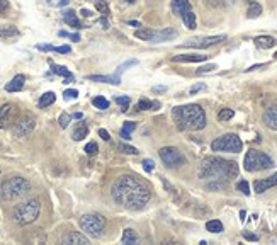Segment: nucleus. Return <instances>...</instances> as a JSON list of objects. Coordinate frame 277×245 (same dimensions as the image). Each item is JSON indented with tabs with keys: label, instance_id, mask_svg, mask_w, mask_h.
<instances>
[{
	"label": "nucleus",
	"instance_id": "1",
	"mask_svg": "<svg viewBox=\"0 0 277 245\" xmlns=\"http://www.w3.org/2000/svg\"><path fill=\"white\" fill-rule=\"evenodd\" d=\"M111 196L114 203L123 206L124 210L138 211L143 210L145 204L151 198L150 189L143 182L133 176H121L111 187Z\"/></svg>",
	"mask_w": 277,
	"mask_h": 245
},
{
	"label": "nucleus",
	"instance_id": "2",
	"mask_svg": "<svg viewBox=\"0 0 277 245\" xmlns=\"http://www.w3.org/2000/svg\"><path fill=\"white\" fill-rule=\"evenodd\" d=\"M172 118L181 131H199L206 126V112L199 104L177 106L172 109Z\"/></svg>",
	"mask_w": 277,
	"mask_h": 245
},
{
	"label": "nucleus",
	"instance_id": "3",
	"mask_svg": "<svg viewBox=\"0 0 277 245\" xmlns=\"http://www.w3.org/2000/svg\"><path fill=\"white\" fill-rule=\"evenodd\" d=\"M238 176V165L233 160L221 157H206L199 165L201 179H235Z\"/></svg>",
	"mask_w": 277,
	"mask_h": 245
},
{
	"label": "nucleus",
	"instance_id": "4",
	"mask_svg": "<svg viewBox=\"0 0 277 245\" xmlns=\"http://www.w3.org/2000/svg\"><path fill=\"white\" fill-rule=\"evenodd\" d=\"M31 189V184L24 177H10L2 186H0V199L4 201H14L23 198Z\"/></svg>",
	"mask_w": 277,
	"mask_h": 245
},
{
	"label": "nucleus",
	"instance_id": "5",
	"mask_svg": "<svg viewBox=\"0 0 277 245\" xmlns=\"http://www.w3.org/2000/svg\"><path fill=\"white\" fill-rule=\"evenodd\" d=\"M41 203L37 199H29L26 203L19 204L14 210V221L17 225H29V223L36 221V218L39 216Z\"/></svg>",
	"mask_w": 277,
	"mask_h": 245
},
{
	"label": "nucleus",
	"instance_id": "6",
	"mask_svg": "<svg viewBox=\"0 0 277 245\" xmlns=\"http://www.w3.org/2000/svg\"><path fill=\"white\" fill-rule=\"evenodd\" d=\"M243 167L247 172H257V171H267L274 167V160L267 154L259 150H248L243 160Z\"/></svg>",
	"mask_w": 277,
	"mask_h": 245
},
{
	"label": "nucleus",
	"instance_id": "7",
	"mask_svg": "<svg viewBox=\"0 0 277 245\" xmlns=\"http://www.w3.org/2000/svg\"><path fill=\"white\" fill-rule=\"evenodd\" d=\"M80 228L92 238H101L106 232V220L104 216L97 215V213H90V215H84L80 218Z\"/></svg>",
	"mask_w": 277,
	"mask_h": 245
},
{
	"label": "nucleus",
	"instance_id": "8",
	"mask_svg": "<svg viewBox=\"0 0 277 245\" xmlns=\"http://www.w3.org/2000/svg\"><path fill=\"white\" fill-rule=\"evenodd\" d=\"M243 148L242 140L238 138L236 135L233 133H226L216 138L213 143H211V150L214 152H230V154H240Z\"/></svg>",
	"mask_w": 277,
	"mask_h": 245
},
{
	"label": "nucleus",
	"instance_id": "9",
	"mask_svg": "<svg viewBox=\"0 0 277 245\" xmlns=\"http://www.w3.org/2000/svg\"><path fill=\"white\" fill-rule=\"evenodd\" d=\"M160 159L167 167H181L186 163V157L173 146H164L160 150Z\"/></svg>",
	"mask_w": 277,
	"mask_h": 245
},
{
	"label": "nucleus",
	"instance_id": "10",
	"mask_svg": "<svg viewBox=\"0 0 277 245\" xmlns=\"http://www.w3.org/2000/svg\"><path fill=\"white\" fill-rule=\"evenodd\" d=\"M226 36L220 34V36H206V37H194V40L186 41L184 45H181L182 48H199V50H204V48L220 45L221 41H225Z\"/></svg>",
	"mask_w": 277,
	"mask_h": 245
},
{
	"label": "nucleus",
	"instance_id": "11",
	"mask_svg": "<svg viewBox=\"0 0 277 245\" xmlns=\"http://www.w3.org/2000/svg\"><path fill=\"white\" fill-rule=\"evenodd\" d=\"M34 126H36L34 116H31V114H26V116L15 119V123H14V135L15 136H26V135L32 133Z\"/></svg>",
	"mask_w": 277,
	"mask_h": 245
},
{
	"label": "nucleus",
	"instance_id": "12",
	"mask_svg": "<svg viewBox=\"0 0 277 245\" xmlns=\"http://www.w3.org/2000/svg\"><path fill=\"white\" fill-rule=\"evenodd\" d=\"M17 114H19L17 106H14V104H4L0 107V129L7 128L10 123H15Z\"/></svg>",
	"mask_w": 277,
	"mask_h": 245
},
{
	"label": "nucleus",
	"instance_id": "13",
	"mask_svg": "<svg viewBox=\"0 0 277 245\" xmlns=\"http://www.w3.org/2000/svg\"><path fill=\"white\" fill-rule=\"evenodd\" d=\"M275 186H277V172L267 179H259V181H255L253 191L257 194H262V193H265V191H269L270 187H275Z\"/></svg>",
	"mask_w": 277,
	"mask_h": 245
},
{
	"label": "nucleus",
	"instance_id": "14",
	"mask_svg": "<svg viewBox=\"0 0 277 245\" xmlns=\"http://www.w3.org/2000/svg\"><path fill=\"white\" fill-rule=\"evenodd\" d=\"M173 37H177V31L173 27H164V29L153 32V37H151L150 43H165L173 40Z\"/></svg>",
	"mask_w": 277,
	"mask_h": 245
},
{
	"label": "nucleus",
	"instance_id": "15",
	"mask_svg": "<svg viewBox=\"0 0 277 245\" xmlns=\"http://www.w3.org/2000/svg\"><path fill=\"white\" fill-rule=\"evenodd\" d=\"M208 60V54H197V53H187V54H177L172 58L175 63H201Z\"/></svg>",
	"mask_w": 277,
	"mask_h": 245
},
{
	"label": "nucleus",
	"instance_id": "16",
	"mask_svg": "<svg viewBox=\"0 0 277 245\" xmlns=\"http://www.w3.org/2000/svg\"><path fill=\"white\" fill-rule=\"evenodd\" d=\"M19 36H21V32L15 26H0V40L12 43L14 40H17Z\"/></svg>",
	"mask_w": 277,
	"mask_h": 245
},
{
	"label": "nucleus",
	"instance_id": "17",
	"mask_svg": "<svg viewBox=\"0 0 277 245\" xmlns=\"http://www.w3.org/2000/svg\"><path fill=\"white\" fill-rule=\"evenodd\" d=\"M262 119H264L265 126L270 128V129H275V131H277V106H272V107L265 109Z\"/></svg>",
	"mask_w": 277,
	"mask_h": 245
},
{
	"label": "nucleus",
	"instance_id": "18",
	"mask_svg": "<svg viewBox=\"0 0 277 245\" xmlns=\"http://www.w3.org/2000/svg\"><path fill=\"white\" fill-rule=\"evenodd\" d=\"M62 242H63V243H67V245H77V243H80V245H87V243H89V238L84 237L82 233L70 232V233H67V235L63 237V240H62Z\"/></svg>",
	"mask_w": 277,
	"mask_h": 245
},
{
	"label": "nucleus",
	"instance_id": "19",
	"mask_svg": "<svg viewBox=\"0 0 277 245\" xmlns=\"http://www.w3.org/2000/svg\"><path fill=\"white\" fill-rule=\"evenodd\" d=\"M87 79L92 80V82H102V84H112V85L121 84V77L116 73H112V75H89Z\"/></svg>",
	"mask_w": 277,
	"mask_h": 245
},
{
	"label": "nucleus",
	"instance_id": "20",
	"mask_svg": "<svg viewBox=\"0 0 277 245\" xmlns=\"http://www.w3.org/2000/svg\"><path fill=\"white\" fill-rule=\"evenodd\" d=\"M187 10H192L191 2H189V0H172V12L175 15L181 17V15L184 12H187Z\"/></svg>",
	"mask_w": 277,
	"mask_h": 245
},
{
	"label": "nucleus",
	"instance_id": "21",
	"mask_svg": "<svg viewBox=\"0 0 277 245\" xmlns=\"http://www.w3.org/2000/svg\"><path fill=\"white\" fill-rule=\"evenodd\" d=\"M53 68V73L55 75H60V77H63V84H72L73 82V75L70 72L68 68L62 67V65H51Z\"/></svg>",
	"mask_w": 277,
	"mask_h": 245
},
{
	"label": "nucleus",
	"instance_id": "22",
	"mask_svg": "<svg viewBox=\"0 0 277 245\" xmlns=\"http://www.w3.org/2000/svg\"><path fill=\"white\" fill-rule=\"evenodd\" d=\"M24 75H15V77L9 82L7 85H5V90L7 92H19V90H23V87H24Z\"/></svg>",
	"mask_w": 277,
	"mask_h": 245
},
{
	"label": "nucleus",
	"instance_id": "23",
	"mask_svg": "<svg viewBox=\"0 0 277 245\" xmlns=\"http://www.w3.org/2000/svg\"><path fill=\"white\" fill-rule=\"evenodd\" d=\"M253 43H255V46L260 48V50H269V48H272L277 41L272 36H259V37H255Z\"/></svg>",
	"mask_w": 277,
	"mask_h": 245
},
{
	"label": "nucleus",
	"instance_id": "24",
	"mask_svg": "<svg viewBox=\"0 0 277 245\" xmlns=\"http://www.w3.org/2000/svg\"><path fill=\"white\" fill-rule=\"evenodd\" d=\"M87 135H89V124H87L85 121H80L77 126H75L72 136H73L75 141H80V140H84Z\"/></svg>",
	"mask_w": 277,
	"mask_h": 245
},
{
	"label": "nucleus",
	"instance_id": "25",
	"mask_svg": "<svg viewBox=\"0 0 277 245\" xmlns=\"http://www.w3.org/2000/svg\"><path fill=\"white\" fill-rule=\"evenodd\" d=\"M63 23L68 24L70 27H82V24H80V21L77 17V14L73 12V10H65L63 12Z\"/></svg>",
	"mask_w": 277,
	"mask_h": 245
},
{
	"label": "nucleus",
	"instance_id": "26",
	"mask_svg": "<svg viewBox=\"0 0 277 245\" xmlns=\"http://www.w3.org/2000/svg\"><path fill=\"white\" fill-rule=\"evenodd\" d=\"M181 19H182V23L186 24L187 29H195L197 27V23H195V14L192 12V10H187V12H184L181 15Z\"/></svg>",
	"mask_w": 277,
	"mask_h": 245
},
{
	"label": "nucleus",
	"instance_id": "27",
	"mask_svg": "<svg viewBox=\"0 0 277 245\" xmlns=\"http://www.w3.org/2000/svg\"><path fill=\"white\" fill-rule=\"evenodd\" d=\"M124 245H134V243H138V235H136V232L131 230V228H128V230H124L123 233V240H121Z\"/></svg>",
	"mask_w": 277,
	"mask_h": 245
},
{
	"label": "nucleus",
	"instance_id": "28",
	"mask_svg": "<svg viewBox=\"0 0 277 245\" xmlns=\"http://www.w3.org/2000/svg\"><path fill=\"white\" fill-rule=\"evenodd\" d=\"M153 32H155V29H148V27H140V29L134 32V36H136L138 40L151 41V37H153Z\"/></svg>",
	"mask_w": 277,
	"mask_h": 245
},
{
	"label": "nucleus",
	"instance_id": "29",
	"mask_svg": "<svg viewBox=\"0 0 277 245\" xmlns=\"http://www.w3.org/2000/svg\"><path fill=\"white\" fill-rule=\"evenodd\" d=\"M55 101H56L55 92H46V94H43V96H41V99H39V107H41V109H45V107H48V106H51Z\"/></svg>",
	"mask_w": 277,
	"mask_h": 245
},
{
	"label": "nucleus",
	"instance_id": "30",
	"mask_svg": "<svg viewBox=\"0 0 277 245\" xmlns=\"http://www.w3.org/2000/svg\"><path fill=\"white\" fill-rule=\"evenodd\" d=\"M262 14V5L257 4V2H250V7L247 10V17L248 19H255Z\"/></svg>",
	"mask_w": 277,
	"mask_h": 245
},
{
	"label": "nucleus",
	"instance_id": "31",
	"mask_svg": "<svg viewBox=\"0 0 277 245\" xmlns=\"http://www.w3.org/2000/svg\"><path fill=\"white\" fill-rule=\"evenodd\" d=\"M206 230L211 233H221L223 232V223L220 220H209L206 223Z\"/></svg>",
	"mask_w": 277,
	"mask_h": 245
},
{
	"label": "nucleus",
	"instance_id": "32",
	"mask_svg": "<svg viewBox=\"0 0 277 245\" xmlns=\"http://www.w3.org/2000/svg\"><path fill=\"white\" fill-rule=\"evenodd\" d=\"M134 65H138V60H128V62H124L123 65H119L117 70H116V72H114V73L121 77V75H123L124 72H126V70H128L129 67H134Z\"/></svg>",
	"mask_w": 277,
	"mask_h": 245
},
{
	"label": "nucleus",
	"instance_id": "33",
	"mask_svg": "<svg viewBox=\"0 0 277 245\" xmlns=\"http://www.w3.org/2000/svg\"><path fill=\"white\" fill-rule=\"evenodd\" d=\"M92 2H94L95 9L99 10L101 14H104V17H107V15H109V5H107L104 0H92Z\"/></svg>",
	"mask_w": 277,
	"mask_h": 245
},
{
	"label": "nucleus",
	"instance_id": "34",
	"mask_svg": "<svg viewBox=\"0 0 277 245\" xmlns=\"http://www.w3.org/2000/svg\"><path fill=\"white\" fill-rule=\"evenodd\" d=\"M233 116H235V111H233V109L225 107V109H221V111H220L218 119H220V121H230Z\"/></svg>",
	"mask_w": 277,
	"mask_h": 245
},
{
	"label": "nucleus",
	"instance_id": "35",
	"mask_svg": "<svg viewBox=\"0 0 277 245\" xmlns=\"http://www.w3.org/2000/svg\"><path fill=\"white\" fill-rule=\"evenodd\" d=\"M116 102L123 107V112H126L129 102H131V97L129 96H116Z\"/></svg>",
	"mask_w": 277,
	"mask_h": 245
},
{
	"label": "nucleus",
	"instance_id": "36",
	"mask_svg": "<svg viewBox=\"0 0 277 245\" xmlns=\"http://www.w3.org/2000/svg\"><path fill=\"white\" fill-rule=\"evenodd\" d=\"M117 148L123 152V154H129V155H138V148H134L131 145H124V143H117Z\"/></svg>",
	"mask_w": 277,
	"mask_h": 245
},
{
	"label": "nucleus",
	"instance_id": "37",
	"mask_svg": "<svg viewBox=\"0 0 277 245\" xmlns=\"http://www.w3.org/2000/svg\"><path fill=\"white\" fill-rule=\"evenodd\" d=\"M92 104H94L97 109H102V111H104V109L109 107V101L104 99V97H95V99L92 101Z\"/></svg>",
	"mask_w": 277,
	"mask_h": 245
},
{
	"label": "nucleus",
	"instance_id": "38",
	"mask_svg": "<svg viewBox=\"0 0 277 245\" xmlns=\"http://www.w3.org/2000/svg\"><path fill=\"white\" fill-rule=\"evenodd\" d=\"M216 65L214 63H211V65H204V67H201V68H197L195 70V73L197 75H204V73H213V72H216Z\"/></svg>",
	"mask_w": 277,
	"mask_h": 245
},
{
	"label": "nucleus",
	"instance_id": "39",
	"mask_svg": "<svg viewBox=\"0 0 277 245\" xmlns=\"http://www.w3.org/2000/svg\"><path fill=\"white\" fill-rule=\"evenodd\" d=\"M97 152H99V146H97L95 141H90V143L85 145V154L87 155L94 157V155H97Z\"/></svg>",
	"mask_w": 277,
	"mask_h": 245
},
{
	"label": "nucleus",
	"instance_id": "40",
	"mask_svg": "<svg viewBox=\"0 0 277 245\" xmlns=\"http://www.w3.org/2000/svg\"><path fill=\"white\" fill-rule=\"evenodd\" d=\"M151 104H153V102H151V101H148V99H141L134 109H136V111H146V109H151Z\"/></svg>",
	"mask_w": 277,
	"mask_h": 245
},
{
	"label": "nucleus",
	"instance_id": "41",
	"mask_svg": "<svg viewBox=\"0 0 277 245\" xmlns=\"http://www.w3.org/2000/svg\"><path fill=\"white\" fill-rule=\"evenodd\" d=\"M134 129H136V123H134V121H126V123L123 124V129H121V131L131 135V133L134 131Z\"/></svg>",
	"mask_w": 277,
	"mask_h": 245
},
{
	"label": "nucleus",
	"instance_id": "42",
	"mask_svg": "<svg viewBox=\"0 0 277 245\" xmlns=\"http://www.w3.org/2000/svg\"><path fill=\"white\" fill-rule=\"evenodd\" d=\"M236 189L240 191V193H243L245 196H248L250 194V186H248V182L247 181H240L236 184Z\"/></svg>",
	"mask_w": 277,
	"mask_h": 245
},
{
	"label": "nucleus",
	"instance_id": "43",
	"mask_svg": "<svg viewBox=\"0 0 277 245\" xmlns=\"http://www.w3.org/2000/svg\"><path fill=\"white\" fill-rule=\"evenodd\" d=\"M63 97L67 101H70V99H77L78 97V92L77 90H73V89H68V90H65L63 92Z\"/></svg>",
	"mask_w": 277,
	"mask_h": 245
},
{
	"label": "nucleus",
	"instance_id": "44",
	"mask_svg": "<svg viewBox=\"0 0 277 245\" xmlns=\"http://www.w3.org/2000/svg\"><path fill=\"white\" fill-rule=\"evenodd\" d=\"M70 119H72V116H70V114H62V116H60V126L62 128H67L68 124H70Z\"/></svg>",
	"mask_w": 277,
	"mask_h": 245
},
{
	"label": "nucleus",
	"instance_id": "45",
	"mask_svg": "<svg viewBox=\"0 0 277 245\" xmlns=\"http://www.w3.org/2000/svg\"><path fill=\"white\" fill-rule=\"evenodd\" d=\"M143 168L146 172H151L155 168V163H153V160H150V159H146V160H143Z\"/></svg>",
	"mask_w": 277,
	"mask_h": 245
},
{
	"label": "nucleus",
	"instance_id": "46",
	"mask_svg": "<svg viewBox=\"0 0 277 245\" xmlns=\"http://www.w3.org/2000/svg\"><path fill=\"white\" fill-rule=\"evenodd\" d=\"M62 37H70V40H73V41H80V36L78 34H70V32H65V31H60L58 32Z\"/></svg>",
	"mask_w": 277,
	"mask_h": 245
},
{
	"label": "nucleus",
	"instance_id": "47",
	"mask_svg": "<svg viewBox=\"0 0 277 245\" xmlns=\"http://www.w3.org/2000/svg\"><path fill=\"white\" fill-rule=\"evenodd\" d=\"M204 89H206V85H204V84H195V85H192V87H191V90H189V92H191V96H194L195 92L204 90Z\"/></svg>",
	"mask_w": 277,
	"mask_h": 245
},
{
	"label": "nucleus",
	"instance_id": "48",
	"mask_svg": "<svg viewBox=\"0 0 277 245\" xmlns=\"http://www.w3.org/2000/svg\"><path fill=\"white\" fill-rule=\"evenodd\" d=\"M243 238H245V240H250V242H257L259 240L257 235H253V233H248V232H243Z\"/></svg>",
	"mask_w": 277,
	"mask_h": 245
},
{
	"label": "nucleus",
	"instance_id": "49",
	"mask_svg": "<svg viewBox=\"0 0 277 245\" xmlns=\"http://www.w3.org/2000/svg\"><path fill=\"white\" fill-rule=\"evenodd\" d=\"M55 51L56 53H70V51H72V48L67 46V45H65V46H55Z\"/></svg>",
	"mask_w": 277,
	"mask_h": 245
},
{
	"label": "nucleus",
	"instance_id": "50",
	"mask_svg": "<svg viewBox=\"0 0 277 245\" xmlns=\"http://www.w3.org/2000/svg\"><path fill=\"white\" fill-rule=\"evenodd\" d=\"M37 50H39V51H55V46H51V45H39V46H37Z\"/></svg>",
	"mask_w": 277,
	"mask_h": 245
},
{
	"label": "nucleus",
	"instance_id": "51",
	"mask_svg": "<svg viewBox=\"0 0 277 245\" xmlns=\"http://www.w3.org/2000/svg\"><path fill=\"white\" fill-rule=\"evenodd\" d=\"M99 136H101L102 140H106V141L111 140V136H109V133L106 131V129H99Z\"/></svg>",
	"mask_w": 277,
	"mask_h": 245
},
{
	"label": "nucleus",
	"instance_id": "52",
	"mask_svg": "<svg viewBox=\"0 0 277 245\" xmlns=\"http://www.w3.org/2000/svg\"><path fill=\"white\" fill-rule=\"evenodd\" d=\"M9 7V0H0V12H4Z\"/></svg>",
	"mask_w": 277,
	"mask_h": 245
},
{
	"label": "nucleus",
	"instance_id": "53",
	"mask_svg": "<svg viewBox=\"0 0 277 245\" xmlns=\"http://www.w3.org/2000/svg\"><path fill=\"white\" fill-rule=\"evenodd\" d=\"M167 87H153V92L155 94H160V92H165Z\"/></svg>",
	"mask_w": 277,
	"mask_h": 245
},
{
	"label": "nucleus",
	"instance_id": "54",
	"mask_svg": "<svg viewBox=\"0 0 277 245\" xmlns=\"http://www.w3.org/2000/svg\"><path fill=\"white\" fill-rule=\"evenodd\" d=\"M264 67V63L262 65H253V67H250V68H247L245 72H252V70H257V68H262Z\"/></svg>",
	"mask_w": 277,
	"mask_h": 245
},
{
	"label": "nucleus",
	"instance_id": "55",
	"mask_svg": "<svg viewBox=\"0 0 277 245\" xmlns=\"http://www.w3.org/2000/svg\"><path fill=\"white\" fill-rule=\"evenodd\" d=\"M128 24H129V26H134V27H141V24L138 23V21H129Z\"/></svg>",
	"mask_w": 277,
	"mask_h": 245
},
{
	"label": "nucleus",
	"instance_id": "56",
	"mask_svg": "<svg viewBox=\"0 0 277 245\" xmlns=\"http://www.w3.org/2000/svg\"><path fill=\"white\" fill-rule=\"evenodd\" d=\"M65 5H68V0H60L58 2V7H65Z\"/></svg>",
	"mask_w": 277,
	"mask_h": 245
},
{
	"label": "nucleus",
	"instance_id": "57",
	"mask_svg": "<svg viewBox=\"0 0 277 245\" xmlns=\"http://www.w3.org/2000/svg\"><path fill=\"white\" fill-rule=\"evenodd\" d=\"M121 136H123L124 140H131V135H129V133H124V131H121Z\"/></svg>",
	"mask_w": 277,
	"mask_h": 245
},
{
	"label": "nucleus",
	"instance_id": "58",
	"mask_svg": "<svg viewBox=\"0 0 277 245\" xmlns=\"http://www.w3.org/2000/svg\"><path fill=\"white\" fill-rule=\"evenodd\" d=\"M72 118H73V119H82V114H80V112H75V114H72Z\"/></svg>",
	"mask_w": 277,
	"mask_h": 245
},
{
	"label": "nucleus",
	"instance_id": "59",
	"mask_svg": "<svg viewBox=\"0 0 277 245\" xmlns=\"http://www.w3.org/2000/svg\"><path fill=\"white\" fill-rule=\"evenodd\" d=\"M101 24H102V26H104V29H107V21H106L104 17H102V19H101Z\"/></svg>",
	"mask_w": 277,
	"mask_h": 245
},
{
	"label": "nucleus",
	"instance_id": "60",
	"mask_svg": "<svg viewBox=\"0 0 277 245\" xmlns=\"http://www.w3.org/2000/svg\"><path fill=\"white\" fill-rule=\"evenodd\" d=\"M82 15H84V17H89V15H90V12H89V10H82Z\"/></svg>",
	"mask_w": 277,
	"mask_h": 245
},
{
	"label": "nucleus",
	"instance_id": "61",
	"mask_svg": "<svg viewBox=\"0 0 277 245\" xmlns=\"http://www.w3.org/2000/svg\"><path fill=\"white\" fill-rule=\"evenodd\" d=\"M240 220H245V216H247V213H245V211H240Z\"/></svg>",
	"mask_w": 277,
	"mask_h": 245
},
{
	"label": "nucleus",
	"instance_id": "62",
	"mask_svg": "<svg viewBox=\"0 0 277 245\" xmlns=\"http://www.w3.org/2000/svg\"><path fill=\"white\" fill-rule=\"evenodd\" d=\"M124 2H128V4H134L136 0H124Z\"/></svg>",
	"mask_w": 277,
	"mask_h": 245
},
{
	"label": "nucleus",
	"instance_id": "63",
	"mask_svg": "<svg viewBox=\"0 0 277 245\" xmlns=\"http://www.w3.org/2000/svg\"><path fill=\"white\" fill-rule=\"evenodd\" d=\"M247 2H253V0H247Z\"/></svg>",
	"mask_w": 277,
	"mask_h": 245
},
{
	"label": "nucleus",
	"instance_id": "64",
	"mask_svg": "<svg viewBox=\"0 0 277 245\" xmlns=\"http://www.w3.org/2000/svg\"><path fill=\"white\" fill-rule=\"evenodd\" d=\"M274 56H275V58H277V51H275V54H274Z\"/></svg>",
	"mask_w": 277,
	"mask_h": 245
}]
</instances>
